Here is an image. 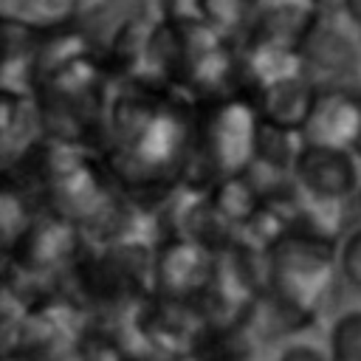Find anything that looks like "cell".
<instances>
[{
  "mask_svg": "<svg viewBox=\"0 0 361 361\" xmlns=\"http://www.w3.org/2000/svg\"><path fill=\"white\" fill-rule=\"evenodd\" d=\"M3 262H6V257H3V254H0V265H3Z\"/></svg>",
  "mask_w": 361,
  "mask_h": 361,
  "instance_id": "25",
  "label": "cell"
},
{
  "mask_svg": "<svg viewBox=\"0 0 361 361\" xmlns=\"http://www.w3.org/2000/svg\"><path fill=\"white\" fill-rule=\"evenodd\" d=\"M197 102L172 85L116 79L96 152L130 200L166 195L189 180Z\"/></svg>",
  "mask_w": 361,
  "mask_h": 361,
  "instance_id": "1",
  "label": "cell"
},
{
  "mask_svg": "<svg viewBox=\"0 0 361 361\" xmlns=\"http://www.w3.org/2000/svg\"><path fill=\"white\" fill-rule=\"evenodd\" d=\"M195 8L197 20L231 39H240L251 23L254 0H195Z\"/></svg>",
  "mask_w": 361,
  "mask_h": 361,
  "instance_id": "16",
  "label": "cell"
},
{
  "mask_svg": "<svg viewBox=\"0 0 361 361\" xmlns=\"http://www.w3.org/2000/svg\"><path fill=\"white\" fill-rule=\"evenodd\" d=\"M42 138L45 127L31 90L0 82V169L20 166Z\"/></svg>",
  "mask_w": 361,
  "mask_h": 361,
  "instance_id": "12",
  "label": "cell"
},
{
  "mask_svg": "<svg viewBox=\"0 0 361 361\" xmlns=\"http://www.w3.org/2000/svg\"><path fill=\"white\" fill-rule=\"evenodd\" d=\"M152 276L164 299L192 305V299H200L214 290L217 257L197 237H175L161 251Z\"/></svg>",
  "mask_w": 361,
  "mask_h": 361,
  "instance_id": "9",
  "label": "cell"
},
{
  "mask_svg": "<svg viewBox=\"0 0 361 361\" xmlns=\"http://www.w3.org/2000/svg\"><path fill=\"white\" fill-rule=\"evenodd\" d=\"M259 130L262 118L248 90H237L214 102H200L189 180L212 186L223 178L243 175L257 158Z\"/></svg>",
  "mask_w": 361,
  "mask_h": 361,
  "instance_id": "4",
  "label": "cell"
},
{
  "mask_svg": "<svg viewBox=\"0 0 361 361\" xmlns=\"http://www.w3.org/2000/svg\"><path fill=\"white\" fill-rule=\"evenodd\" d=\"M361 133V93L353 87H319L299 141L353 149Z\"/></svg>",
  "mask_w": 361,
  "mask_h": 361,
  "instance_id": "11",
  "label": "cell"
},
{
  "mask_svg": "<svg viewBox=\"0 0 361 361\" xmlns=\"http://www.w3.org/2000/svg\"><path fill=\"white\" fill-rule=\"evenodd\" d=\"M48 212L73 223L85 237H118L130 223V197L93 147L42 138L20 164Z\"/></svg>",
  "mask_w": 361,
  "mask_h": 361,
  "instance_id": "3",
  "label": "cell"
},
{
  "mask_svg": "<svg viewBox=\"0 0 361 361\" xmlns=\"http://www.w3.org/2000/svg\"><path fill=\"white\" fill-rule=\"evenodd\" d=\"M336 274V243L322 228L285 226L268 245V285L276 302L310 313L330 290Z\"/></svg>",
  "mask_w": 361,
  "mask_h": 361,
  "instance_id": "5",
  "label": "cell"
},
{
  "mask_svg": "<svg viewBox=\"0 0 361 361\" xmlns=\"http://www.w3.org/2000/svg\"><path fill=\"white\" fill-rule=\"evenodd\" d=\"M336 271L350 288L361 290V223H353V228L336 243Z\"/></svg>",
  "mask_w": 361,
  "mask_h": 361,
  "instance_id": "18",
  "label": "cell"
},
{
  "mask_svg": "<svg viewBox=\"0 0 361 361\" xmlns=\"http://www.w3.org/2000/svg\"><path fill=\"white\" fill-rule=\"evenodd\" d=\"M8 20L34 37L76 28L104 0H6Z\"/></svg>",
  "mask_w": 361,
  "mask_h": 361,
  "instance_id": "15",
  "label": "cell"
},
{
  "mask_svg": "<svg viewBox=\"0 0 361 361\" xmlns=\"http://www.w3.org/2000/svg\"><path fill=\"white\" fill-rule=\"evenodd\" d=\"M316 90L319 87L310 82V76L305 71H296V73L279 76L268 85H259L248 93H251L257 113L265 124L288 130V133H299L310 113Z\"/></svg>",
  "mask_w": 361,
  "mask_h": 361,
  "instance_id": "13",
  "label": "cell"
},
{
  "mask_svg": "<svg viewBox=\"0 0 361 361\" xmlns=\"http://www.w3.org/2000/svg\"><path fill=\"white\" fill-rule=\"evenodd\" d=\"M347 212H350V220H353V223H361V186H358V189H355V195L350 197Z\"/></svg>",
  "mask_w": 361,
  "mask_h": 361,
  "instance_id": "22",
  "label": "cell"
},
{
  "mask_svg": "<svg viewBox=\"0 0 361 361\" xmlns=\"http://www.w3.org/2000/svg\"><path fill=\"white\" fill-rule=\"evenodd\" d=\"M276 361H330V353L319 344H310V341H296V344H288Z\"/></svg>",
  "mask_w": 361,
  "mask_h": 361,
  "instance_id": "19",
  "label": "cell"
},
{
  "mask_svg": "<svg viewBox=\"0 0 361 361\" xmlns=\"http://www.w3.org/2000/svg\"><path fill=\"white\" fill-rule=\"evenodd\" d=\"M302 71L316 87H350L361 76V34L347 23L338 25L322 17L302 48Z\"/></svg>",
  "mask_w": 361,
  "mask_h": 361,
  "instance_id": "7",
  "label": "cell"
},
{
  "mask_svg": "<svg viewBox=\"0 0 361 361\" xmlns=\"http://www.w3.org/2000/svg\"><path fill=\"white\" fill-rule=\"evenodd\" d=\"M23 34V28L17 23H11L6 14H0V65L3 59L11 54V48L17 45V37Z\"/></svg>",
  "mask_w": 361,
  "mask_h": 361,
  "instance_id": "20",
  "label": "cell"
},
{
  "mask_svg": "<svg viewBox=\"0 0 361 361\" xmlns=\"http://www.w3.org/2000/svg\"><path fill=\"white\" fill-rule=\"evenodd\" d=\"M293 189L310 206L347 209L350 197L361 186L358 164L353 149L324 147V144H299L290 164Z\"/></svg>",
  "mask_w": 361,
  "mask_h": 361,
  "instance_id": "6",
  "label": "cell"
},
{
  "mask_svg": "<svg viewBox=\"0 0 361 361\" xmlns=\"http://www.w3.org/2000/svg\"><path fill=\"white\" fill-rule=\"evenodd\" d=\"M341 3V11H344V20L361 34V0H338Z\"/></svg>",
  "mask_w": 361,
  "mask_h": 361,
  "instance_id": "21",
  "label": "cell"
},
{
  "mask_svg": "<svg viewBox=\"0 0 361 361\" xmlns=\"http://www.w3.org/2000/svg\"><path fill=\"white\" fill-rule=\"evenodd\" d=\"M113 82L104 48L79 25L34 39L28 90L39 107L45 138L96 147Z\"/></svg>",
  "mask_w": 361,
  "mask_h": 361,
  "instance_id": "2",
  "label": "cell"
},
{
  "mask_svg": "<svg viewBox=\"0 0 361 361\" xmlns=\"http://www.w3.org/2000/svg\"><path fill=\"white\" fill-rule=\"evenodd\" d=\"M39 192L23 166L0 169V254H8L42 212Z\"/></svg>",
  "mask_w": 361,
  "mask_h": 361,
  "instance_id": "14",
  "label": "cell"
},
{
  "mask_svg": "<svg viewBox=\"0 0 361 361\" xmlns=\"http://www.w3.org/2000/svg\"><path fill=\"white\" fill-rule=\"evenodd\" d=\"M322 17V0H254L251 23L237 42H259L299 51L305 37Z\"/></svg>",
  "mask_w": 361,
  "mask_h": 361,
  "instance_id": "10",
  "label": "cell"
},
{
  "mask_svg": "<svg viewBox=\"0 0 361 361\" xmlns=\"http://www.w3.org/2000/svg\"><path fill=\"white\" fill-rule=\"evenodd\" d=\"M330 361H361V307L341 313L327 338Z\"/></svg>",
  "mask_w": 361,
  "mask_h": 361,
  "instance_id": "17",
  "label": "cell"
},
{
  "mask_svg": "<svg viewBox=\"0 0 361 361\" xmlns=\"http://www.w3.org/2000/svg\"><path fill=\"white\" fill-rule=\"evenodd\" d=\"M0 361H31V358H28L23 350H14V353H11V350H3V353H0Z\"/></svg>",
  "mask_w": 361,
  "mask_h": 361,
  "instance_id": "23",
  "label": "cell"
},
{
  "mask_svg": "<svg viewBox=\"0 0 361 361\" xmlns=\"http://www.w3.org/2000/svg\"><path fill=\"white\" fill-rule=\"evenodd\" d=\"M82 243L85 234L73 223L42 209L39 217L31 223V228L8 254V265L37 276L68 271L76 268V262L82 259Z\"/></svg>",
  "mask_w": 361,
  "mask_h": 361,
  "instance_id": "8",
  "label": "cell"
},
{
  "mask_svg": "<svg viewBox=\"0 0 361 361\" xmlns=\"http://www.w3.org/2000/svg\"><path fill=\"white\" fill-rule=\"evenodd\" d=\"M353 152H355V158H361V133H358V138H355V147H353Z\"/></svg>",
  "mask_w": 361,
  "mask_h": 361,
  "instance_id": "24",
  "label": "cell"
}]
</instances>
